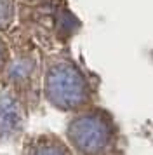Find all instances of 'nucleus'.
Returning <instances> with one entry per match:
<instances>
[{
	"label": "nucleus",
	"mask_w": 153,
	"mask_h": 155,
	"mask_svg": "<svg viewBox=\"0 0 153 155\" xmlns=\"http://www.w3.org/2000/svg\"><path fill=\"white\" fill-rule=\"evenodd\" d=\"M23 2H30V4H33V2H42V0H23Z\"/></svg>",
	"instance_id": "obj_8"
},
{
	"label": "nucleus",
	"mask_w": 153,
	"mask_h": 155,
	"mask_svg": "<svg viewBox=\"0 0 153 155\" xmlns=\"http://www.w3.org/2000/svg\"><path fill=\"white\" fill-rule=\"evenodd\" d=\"M23 153L26 155H68L73 153L68 141L59 138L54 133L33 134L24 140Z\"/></svg>",
	"instance_id": "obj_5"
},
{
	"label": "nucleus",
	"mask_w": 153,
	"mask_h": 155,
	"mask_svg": "<svg viewBox=\"0 0 153 155\" xmlns=\"http://www.w3.org/2000/svg\"><path fill=\"white\" fill-rule=\"evenodd\" d=\"M40 91L54 110L75 113L94 105V89L78 64L64 56H54L42 66Z\"/></svg>",
	"instance_id": "obj_1"
},
{
	"label": "nucleus",
	"mask_w": 153,
	"mask_h": 155,
	"mask_svg": "<svg viewBox=\"0 0 153 155\" xmlns=\"http://www.w3.org/2000/svg\"><path fill=\"white\" fill-rule=\"evenodd\" d=\"M64 136L71 150L80 155L113 153L120 140L118 126L113 115L96 105L71 113Z\"/></svg>",
	"instance_id": "obj_2"
},
{
	"label": "nucleus",
	"mask_w": 153,
	"mask_h": 155,
	"mask_svg": "<svg viewBox=\"0 0 153 155\" xmlns=\"http://www.w3.org/2000/svg\"><path fill=\"white\" fill-rule=\"evenodd\" d=\"M28 106L12 87L0 82V145L21 138L26 131Z\"/></svg>",
	"instance_id": "obj_3"
},
{
	"label": "nucleus",
	"mask_w": 153,
	"mask_h": 155,
	"mask_svg": "<svg viewBox=\"0 0 153 155\" xmlns=\"http://www.w3.org/2000/svg\"><path fill=\"white\" fill-rule=\"evenodd\" d=\"M11 58H12L11 45H9L7 38L2 35V31H0V77L4 75V71H5L7 64H9V61H11Z\"/></svg>",
	"instance_id": "obj_7"
},
{
	"label": "nucleus",
	"mask_w": 153,
	"mask_h": 155,
	"mask_svg": "<svg viewBox=\"0 0 153 155\" xmlns=\"http://www.w3.org/2000/svg\"><path fill=\"white\" fill-rule=\"evenodd\" d=\"M16 0H0V31L4 33L14 25Z\"/></svg>",
	"instance_id": "obj_6"
},
{
	"label": "nucleus",
	"mask_w": 153,
	"mask_h": 155,
	"mask_svg": "<svg viewBox=\"0 0 153 155\" xmlns=\"http://www.w3.org/2000/svg\"><path fill=\"white\" fill-rule=\"evenodd\" d=\"M2 78L28 105V94L40 89L42 66L38 58L31 52H18L11 58Z\"/></svg>",
	"instance_id": "obj_4"
}]
</instances>
